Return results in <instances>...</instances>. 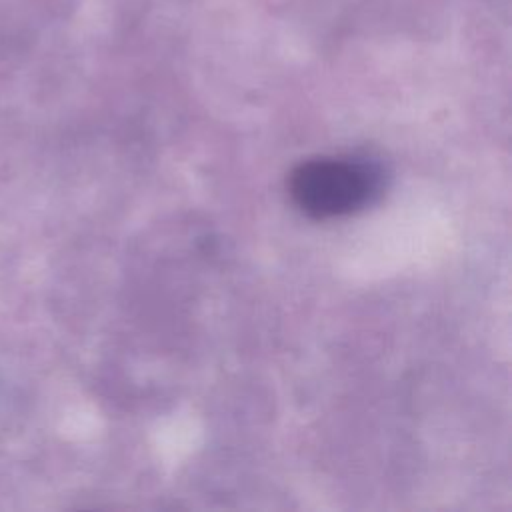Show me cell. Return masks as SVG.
I'll return each mask as SVG.
<instances>
[{"instance_id": "1", "label": "cell", "mask_w": 512, "mask_h": 512, "mask_svg": "<svg viewBox=\"0 0 512 512\" xmlns=\"http://www.w3.org/2000/svg\"><path fill=\"white\" fill-rule=\"evenodd\" d=\"M382 172L366 160L316 158L302 162L290 174V194L296 206L314 218L356 212L380 192Z\"/></svg>"}]
</instances>
